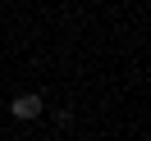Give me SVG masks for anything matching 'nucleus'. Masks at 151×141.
Segmentation results:
<instances>
[{
  "instance_id": "nucleus-1",
  "label": "nucleus",
  "mask_w": 151,
  "mask_h": 141,
  "mask_svg": "<svg viewBox=\"0 0 151 141\" xmlns=\"http://www.w3.org/2000/svg\"><path fill=\"white\" fill-rule=\"evenodd\" d=\"M41 109H46V105H41V96H14V105H9V114H14V118H19V123H32V118H41Z\"/></svg>"
}]
</instances>
